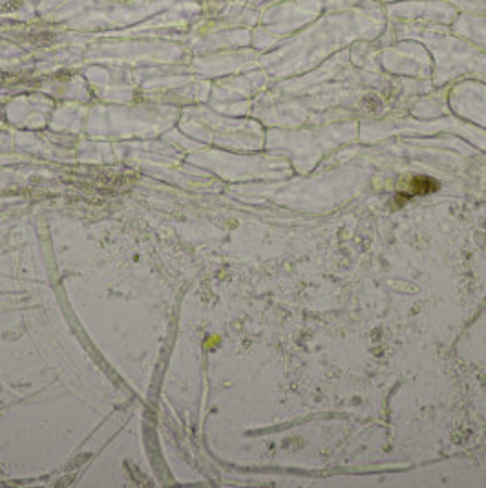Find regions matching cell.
Instances as JSON below:
<instances>
[{"label": "cell", "instance_id": "6da1fadb", "mask_svg": "<svg viewBox=\"0 0 486 488\" xmlns=\"http://www.w3.org/2000/svg\"><path fill=\"white\" fill-rule=\"evenodd\" d=\"M433 188H437L435 181H432L430 178H424V175H419V178H415V180L411 181L410 192L411 194H428V192H432Z\"/></svg>", "mask_w": 486, "mask_h": 488}]
</instances>
